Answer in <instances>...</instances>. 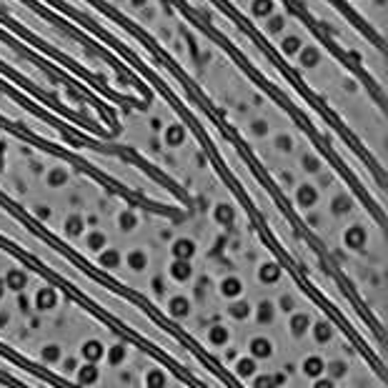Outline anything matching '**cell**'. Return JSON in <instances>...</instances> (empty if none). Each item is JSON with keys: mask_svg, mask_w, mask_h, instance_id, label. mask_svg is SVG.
<instances>
[{"mask_svg": "<svg viewBox=\"0 0 388 388\" xmlns=\"http://www.w3.org/2000/svg\"><path fill=\"white\" fill-rule=\"evenodd\" d=\"M215 108L240 135L251 155L278 188L286 206L353 291L358 311H371L383 330L386 263L381 223L338 176L328 158L313 146L296 118L286 113L251 78L231 65V58H208L203 75Z\"/></svg>", "mask_w": 388, "mask_h": 388, "instance_id": "obj_1", "label": "cell"}]
</instances>
